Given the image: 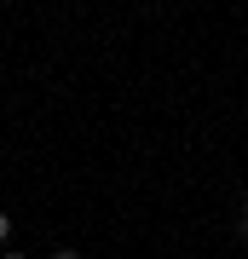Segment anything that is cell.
Segmentation results:
<instances>
[{"label": "cell", "instance_id": "1", "mask_svg": "<svg viewBox=\"0 0 248 259\" xmlns=\"http://www.w3.org/2000/svg\"><path fill=\"white\" fill-rule=\"evenodd\" d=\"M6 242H12V213L0 207V248H6Z\"/></svg>", "mask_w": 248, "mask_h": 259}, {"label": "cell", "instance_id": "2", "mask_svg": "<svg viewBox=\"0 0 248 259\" xmlns=\"http://www.w3.org/2000/svg\"><path fill=\"white\" fill-rule=\"evenodd\" d=\"M46 259H81V253H75V248H52V253H46Z\"/></svg>", "mask_w": 248, "mask_h": 259}, {"label": "cell", "instance_id": "3", "mask_svg": "<svg viewBox=\"0 0 248 259\" xmlns=\"http://www.w3.org/2000/svg\"><path fill=\"white\" fill-rule=\"evenodd\" d=\"M0 259H23V253H18V248H6V253H0Z\"/></svg>", "mask_w": 248, "mask_h": 259}]
</instances>
